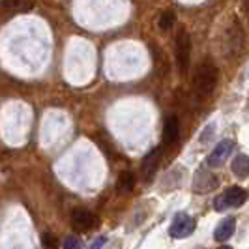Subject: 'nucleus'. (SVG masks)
Listing matches in <instances>:
<instances>
[{"label":"nucleus","instance_id":"9","mask_svg":"<svg viewBox=\"0 0 249 249\" xmlns=\"http://www.w3.org/2000/svg\"><path fill=\"white\" fill-rule=\"evenodd\" d=\"M178 135H180L178 118L176 116H167L165 124H163V142L165 144H173V142L178 141Z\"/></svg>","mask_w":249,"mask_h":249},{"label":"nucleus","instance_id":"17","mask_svg":"<svg viewBox=\"0 0 249 249\" xmlns=\"http://www.w3.org/2000/svg\"><path fill=\"white\" fill-rule=\"evenodd\" d=\"M105 242H107V238H105V236H103V238H98V240H96V242H94V244L90 246V249H101L103 246H105Z\"/></svg>","mask_w":249,"mask_h":249},{"label":"nucleus","instance_id":"2","mask_svg":"<svg viewBox=\"0 0 249 249\" xmlns=\"http://www.w3.org/2000/svg\"><path fill=\"white\" fill-rule=\"evenodd\" d=\"M248 199V191L244 187H229L227 191H223L217 199L213 200V208L217 212H225L229 208H236V206H242Z\"/></svg>","mask_w":249,"mask_h":249},{"label":"nucleus","instance_id":"15","mask_svg":"<svg viewBox=\"0 0 249 249\" xmlns=\"http://www.w3.org/2000/svg\"><path fill=\"white\" fill-rule=\"evenodd\" d=\"M81 246H83V242L77 236H68L62 244L64 249H81Z\"/></svg>","mask_w":249,"mask_h":249},{"label":"nucleus","instance_id":"1","mask_svg":"<svg viewBox=\"0 0 249 249\" xmlns=\"http://www.w3.org/2000/svg\"><path fill=\"white\" fill-rule=\"evenodd\" d=\"M193 85H195V90H197L199 96H210L215 90V85H217V70L212 64L199 66L197 71H195Z\"/></svg>","mask_w":249,"mask_h":249},{"label":"nucleus","instance_id":"13","mask_svg":"<svg viewBox=\"0 0 249 249\" xmlns=\"http://www.w3.org/2000/svg\"><path fill=\"white\" fill-rule=\"evenodd\" d=\"M176 23V13L173 10H165L160 15V28L161 30H171Z\"/></svg>","mask_w":249,"mask_h":249},{"label":"nucleus","instance_id":"14","mask_svg":"<svg viewBox=\"0 0 249 249\" xmlns=\"http://www.w3.org/2000/svg\"><path fill=\"white\" fill-rule=\"evenodd\" d=\"M0 4L4 8H10V10H26V8H30L28 0H2Z\"/></svg>","mask_w":249,"mask_h":249},{"label":"nucleus","instance_id":"16","mask_svg":"<svg viewBox=\"0 0 249 249\" xmlns=\"http://www.w3.org/2000/svg\"><path fill=\"white\" fill-rule=\"evenodd\" d=\"M43 244L47 249H56V238L51 234H43Z\"/></svg>","mask_w":249,"mask_h":249},{"label":"nucleus","instance_id":"10","mask_svg":"<svg viewBox=\"0 0 249 249\" xmlns=\"http://www.w3.org/2000/svg\"><path fill=\"white\" fill-rule=\"evenodd\" d=\"M234 229H236V221H234L232 217H227L223 221H219V225L215 227L213 238H215L217 242H225V240H229V238L234 234Z\"/></svg>","mask_w":249,"mask_h":249},{"label":"nucleus","instance_id":"12","mask_svg":"<svg viewBox=\"0 0 249 249\" xmlns=\"http://www.w3.org/2000/svg\"><path fill=\"white\" fill-rule=\"evenodd\" d=\"M133 187H135V176L131 175L129 171H122L120 176H118V189L122 193H129Z\"/></svg>","mask_w":249,"mask_h":249},{"label":"nucleus","instance_id":"6","mask_svg":"<svg viewBox=\"0 0 249 249\" xmlns=\"http://www.w3.org/2000/svg\"><path fill=\"white\" fill-rule=\"evenodd\" d=\"M232 146H234V142L232 141H229V139H225V141H221L215 148L210 152V156H208V167H212V169H215V167H221L223 165V161H227V158L231 156V152H232Z\"/></svg>","mask_w":249,"mask_h":249},{"label":"nucleus","instance_id":"8","mask_svg":"<svg viewBox=\"0 0 249 249\" xmlns=\"http://www.w3.org/2000/svg\"><path fill=\"white\" fill-rule=\"evenodd\" d=\"M160 158H161V150L160 148H154L148 156L144 158L141 171H142V176H144L146 180H152V178H154L156 171H158V167H160Z\"/></svg>","mask_w":249,"mask_h":249},{"label":"nucleus","instance_id":"7","mask_svg":"<svg viewBox=\"0 0 249 249\" xmlns=\"http://www.w3.org/2000/svg\"><path fill=\"white\" fill-rule=\"evenodd\" d=\"M71 221H73V227L77 231H92L96 225H98V217L92 212H88L85 208H75L73 215H71Z\"/></svg>","mask_w":249,"mask_h":249},{"label":"nucleus","instance_id":"4","mask_svg":"<svg viewBox=\"0 0 249 249\" xmlns=\"http://www.w3.org/2000/svg\"><path fill=\"white\" fill-rule=\"evenodd\" d=\"M193 231H195V219L184 212L176 213L173 223H171V229H169L171 236L178 238V240L180 238H187Z\"/></svg>","mask_w":249,"mask_h":249},{"label":"nucleus","instance_id":"3","mask_svg":"<svg viewBox=\"0 0 249 249\" xmlns=\"http://www.w3.org/2000/svg\"><path fill=\"white\" fill-rule=\"evenodd\" d=\"M189 56H191V37L182 28L176 36V62L182 73H186L189 68Z\"/></svg>","mask_w":249,"mask_h":249},{"label":"nucleus","instance_id":"5","mask_svg":"<svg viewBox=\"0 0 249 249\" xmlns=\"http://www.w3.org/2000/svg\"><path fill=\"white\" fill-rule=\"evenodd\" d=\"M219 186V178L204 169H199L195 173V178H193V189L197 193H208V191H213L215 187Z\"/></svg>","mask_w":249,"mask_h":249},{"label":"nucleus","instance_id":"18","mask_svg":"<svg viewBox=\"0 0 249 249\" xmlns=\"http://www.w3.org/2000/svg\"><path fill=\"white\" fill-rule=\"evenodd\" d=\"M219 249H231V248H229V246H223V248H219Z\"/></svg>","mask_w":249,"mask_h":249},{"label":"nucleus","instance_id":"11","mask_svg":"<svg viewBox=\"0 0 249 249\" xmlns=\"http://www.w3.org/2000/svg\"><path fill=\"white\" fill-rule=\"evenodd\" d=\"M231 171L238 176V178H246L249 175V156L246 154H238L234 161L231 165Z\"/></svg>","mask_w":249,"mask_h":249}]
</instances>
